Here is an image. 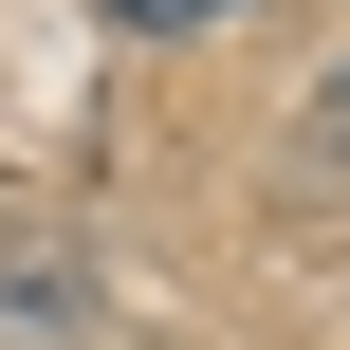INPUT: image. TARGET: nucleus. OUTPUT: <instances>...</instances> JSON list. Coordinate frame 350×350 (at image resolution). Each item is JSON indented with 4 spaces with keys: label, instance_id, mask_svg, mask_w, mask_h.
Here are the masks:
<instances>
[{
    "label": "nucleus",
    "instance_id": "1",
    "mask_svg": "<svg viewBox=\"0 0 350 350\" xmlns=\"http://www.w3.org/2000/svg\"><path fill=\"white\" fill-rule=\"evenodd\" d=\"M111 18H129V37H221L240 0H111Z\"/></svg>",
    "mask_w": 350,
    "mask_h": 350
}]
</instances>
